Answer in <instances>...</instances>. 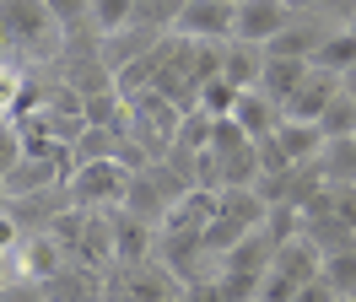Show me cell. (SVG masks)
Here are the masks:
<instances>
[{"label": "cell", "mask_w": 356, "mask_h": 302, "mask_svg": "<svg viewBox=\"0 0 356 302\" xmlns=\"http://www.w3.org/2000/svg\"><path fill=\"white\" fill-rule=\"evenodd\" d=\"M0 33L22 60H38V54L54 60L60 43H65V27L54 22V11L44 0H0Z\"/></svg>", "instance_id": "obj_1"}, {"label": "cell", "mask_w": 356, "mask_h": 302, "mask_svg": "<svg viewBox=\"0 0 356 302\" xmlns=\"http://www.w3.org/2000/svg\"><path fill=\"white\" fill-rule=\"evenodd\" d=\"M270 221V205L259 200L254 189H222V205L211 216V227H205V248L216 254V270H222V254H232L248 232H259Z\"/></svg>", "instance_id": "obj_2"}, {"label": "cell", "mask_w": 356, "mask_h": 302, "mask_svg": "<svg viewBox=\"0 0 356 302\" xmlns=\"http://www.w3.org/2000/svg\"><path fill=\"white\" fill-rule=\"evenodd\" d=\"M130 178L135 173L113 157V162H87V168L70 173V200L81 205V211H119L124 205V194H130Z\"/></svg>", "instance_id": "obj_3"}, {"label": "cell", "mask_w": 356, "mask_h": 302, "mask_svg": "<svg viewBox=\"0 0 356 302\" xmlns=\"http://www.w3.org/2000/svg\"><path fill=\"white\" fill-rule=\"evenodd\" d=\"M297 11L291 0H238V22H232V43H254V49H270V43L286 33Z\"/></svg>", "instance_id": "obj_4"}, {"label": "cell", "mask_w": 356, "mask_h": 302, "mask_svg": "<svg viewBox=\"0 0 356 302\" xmlns=\"http://www.w3.org/2000/svg\"><path fill=\"white\" fill-rule=\"evenodd\" d=\"M232 22H238V6H222V0H189L184 17H178V27H173V38L232 43Z\"/></svg>", "instance_id": "obj_5"}, {"label": "cell", "mask_w": 356, "mask_h": 302, "mask_svg": "<svg viewBox=\"0 0 356 302\" xmlns=\"http://www.w3.org/2000/svg\"><path fill=\"white\" fill-rule=\"evenodd\" d=\"M340 86H346V76H330V70H318V65H313L308 81L297 86V97L281 108V119H297V125H318V119H324V108L340 97Z\"/></svg>", "instance_id": "obj_6"}, {"label": "cell", "mask_w": 356, "mask_h": 302, "mask_svg": "<svg viewBox=\"0 0 356 302\" xmlns=\"http://www.w3.org/2000/svg\"><path fill=\"white\" fill-rule=\"evenodd\" d=\"M11 270L27 276V280H54V276H65V270H70V254L49 232H27L22 248H17V259H11Z\"/></svg>", "instance_id": "obj_7"}, {"label": "cell", "mask_w": 356, "mask_h": 302, "mask_svg": "<svg viewBox=\"0 0 356 302\" xmlns=\"http://www.w3.org/2000/svg\"><path fill=\"white\" fill-rule=\"evenodd\" d=\"M330 33H334V22H324V17H302V11H297V22H291L286 33L270 43L265 54H270V60H308V65H313V54L330 43Z\"/></svg>", "instance_id": "obj_8"}, {"label": "cell", "mask_w": 356, "mask_h": 302, "mask_svg": "<svg viewBox=\"0 0 356 302\" xmlns=\"http://www.w3.org/2000/svg\"><path fill=\"white\" fill-rule=\"evenodd\" d=\"M119 280H124V286H130L140 302H184V292H189V286H184V280H178L156 254L146 259V264H130V270H119Z\"/></svg>", "instance_id": "obj_9"}, {"label": "cell", "mask_w": 356, "mask_h": 302, "mask_svg": "<svg viewBox=\"0 0 356 302\" xmlns=\"http://www.w3.org/2000/svg\"><path fill=\"white\" fill-rule=\"evenodd\" d=\"M308 70H313L308 60H270V54H265V76H259V92H265L275 108H286L291 97H297V86L308 81Z\"/></svg>", "instance_id": "obj_10"}, {"label": "cell", "mask_w": 356, "mask_h": 302, "mask_svg": "<svg viewBox=\"0 0 356 302\" xmlns=\"http://www.w3.org/2000/svg\"><path fill=\"white\" fill-rule=\"evenodd\" d=\"M232 119L248 129V141H265V135H275V129H281V108L270 103L259 86H248V92H238V108H232Z\"/></svg>", "instance_id": "obj_11"}, {"label": "cell", "mask_w": 356, "mask_h": 302, "mask_svg": "<svg viewBox=\"0 0 356 302\" xmlns=\"http://www.w3.org/2000/svg\"><path fill=\"white\" fill-rule=\"evenodd\" d=\"M318 178L330 184V189H356V135H346V141H324V151H318Z\"/></svg>", "instance_id": "obj_12"}, {"label": "cell", "mask_w": 356, "mask_h": 302, "mask_svg": "<svg viewBox=\"0 0 356 302\" xmlns=\"http://www.w3.org/2000/svg\"><path fill=\"white\" fill-rule=\"evenodd\" d=\"M275 141H281V151H286L297 168H308V162H318V151H324V129L318 125H297V119H281Z\"/></svg>", "instance_id": "obj_13"}, {"label": "cell", "mask_w": 356, "mask_h": 302, "mask_svg": "<svg viewBox=\"0 0 356 302\" xmlns=\"http://www.w3.org/2000/svg\"><path fill=\"white\" fill-rule=\"evenodd\" d=\"M222 76H227L232 86H238V92L259 86V76H265V49H254V43H227Z\"/></svg>", "instance_id": "obj_14"}, {"label": "cell", "mask_w": 356, "mask_h": 302, "mask_svg": "<svg viewBox=\"0 0 356 302\" xmlns=\"http://www.w3.org/2000/svg\"><path fill=\"white\" fill-rule=\"evenodd\" d=\"M313 65H318V70H330V76H351V70H356V33H351V22H346V27H334L330 43L313 54Z\"/></svg>", "instance_id": "obj_15"}, {"label": "cell", "mask_w": 356, "mask_h": 302, "mask_svg": "<svg viewBox=\"0 0 356 302\" xmlns=\"http://www.w3.org/2000/svg\"><path fill=\"white\" fill-rule=\"evenodd\" d=\"M97 38H113V33H124L135 27V0H92V22H87Z\"/></svg>", "instance_id": "obj_16"}, {"label": "cell", "mask_w": 356, "mask_h": 302, "mask_svg": "<svg viewBox=\"0 0 356 302\" xmlns=\"http://www.w3.org/2000/svg\"><path fill=\"white\" fill-rule=\"evenodd\" d=\"M318 276L334 286V297H356V243H351V248L324 254V270H318Z\"/></svg>", "instance_id": "obj_17"}, {"label": "cell", "mask_w": 356, "mask_h": 302, "mask_svg": "<svg viewBox=\"0 0 356 302\" xmlns=\"http://www.w3.org/2000/svg\"><path fill=\"white\" fill-rule=\"evenodd\" d=\"M318 129H324V141H346V135H356V97L346 92V86H340V97L324 108Z\"/></svg>", "instance_id": "obj_18"}, {"label": "cell", "mask_w": 356, "mask_h": 302, "mask_svg": "<svg viewBox=\"0 0 356 302\" xmlns=\"http://www.w3.org/2000/svg\"><path fill=\"white\" fill-rule=\"evenodd\" d=\"M200 113H211V119H232V108H238V86L227 81V76H216V81L200 86Z\"/></svg>", "instance_id": "obj_19"}, {"label": "cell", "mask_w": 356, "mask_h": 302, "mask_svg": "<svg viewBox=\"0 0 356 302\" xmlns=\"http://www.w3.org/2000/svg\"><path fill=\"white\" fill-rule=\"evenodd\" d=\"M22 157H27V141H22V129H17L11 119H6V125H0V178H6V173L17 168Z\"/></svg>", "instance_id": "obj_20"}, {"label": "cell", "mask_w": 356, "mask_h": 302, "mask_svg": "<svg viewBox=\"0 0 356 302\" xmlns=\"http://www.w3.org/2000/svg\"><path fill=\"white\" fill-rule=\"evenodd\" d=\"M49 11H54V22L65 27V33H76L81 22H92V0H44Z\"/></svg>", "instance_id": "obj_21"}, {"label": "cell", "mask_w": 356, "mask_h": 302, "mask_svg": "<svg viewBox=\"0 0 356 302\" xmlns=\"http://www.w3.org/2000/svg\"><path fill=\"white\" fill-rule=\"evenodd\" d=\"M0 302H49V292H44V280L11 276V280H6V292H0Z\"/></svg>", "instance_id": "obj_22"}, {"label": "cell", "mask_w": 356, "mask_h": 302, "mask_svg": "<svg viewBox=\"0 0 356 302\" xmlns=\"http://www.w3.org/2000/svg\"><path fill=\"white\" fill-rule=\"evenodd\" d=\"M22 227H17V216H11V205H6V211H0V264H11V259H17V248H22Z\"/></svg>", "instance_id": "obj_23"}, {"label": "cell", "mask_w": 356, "mask_h": 302, "mask_svg": "<svg viewBox=\"0 0 356 302\" xmlns=\"http://www.w3.org/2000/svg\"><path fill=\"white\" fill-rule=\"evenodd\" d=\"M291 302H340V297H334V286H330V280L318 276V280H308V286H302V292H297Z\"/></svg>", "instance_id": "obj_24"}, {"label": "cell", "mask_w": 356, "mask_h": 302, "mask_svg": "<svg viewBox=\"0 0 356 302\" xmlns=\"http://www.w3.org/2000/svg\"><path fill=\"white\" fill-rule=\"evenodd\" d=\"M103 302H140V297H135L130 286H124V280L113 276V280H108V286H103Z\"/></svg>", "instance_id": "obj_25"}, {"label": "cell", "mask_w": 356, "mask_h": 302, "mask_svg": "<svg viewBox=\"0 0 356 302\" xmlns=\"http://www.w3.org/2000/svg\"><path fill=\"white\" fill-rule=\"evenodd\" d=\"M6 54H11V43H6V33H0V70H11V65H6Z\"/></svg>", "instance_id": "obj_26"}, {"label": "cell", "mask_w": 356, "mask_h": 302, "mask_svg": "<svg viewBox=\"0 0 356 302\" xmlns=\"http://www.w3.org/2000/svg\"><path fill=\"white\" fill-rule=\"evenodd\" d=\"M6 205H11V194H6V178H0V211H6Z\"/></svg>", "instance_id": "obj_27"}, {"label": "cell", "mask_w": 356, "mask_h": 302, "mask_svg": "<svg viewBox=\"0 0 356 302\" xmlns=\"http://www.w3.org/2000/svg\"><path fill=\"white\" fill-rule=\"evenodd\" d=\"M346 92H351V97H356V70H351V76H346Z\"/></svg>", "instance_id": "obj_28"}, {"label": "cell", "mask_w": 356, "mask_h": 302, "mask_svg": "<svg viewBox=\"0 0 356 302\" xmlns=\"http://www.w3.org/2000/svg\"><path fill=\"white\" fill-rule=\"evenodd\" d=\"M6 280H11V276H6V264H0V292H6Z\"/></svg>", "instance_id": "obj_29"}, {"label": "cell", "mask_w": 356, "mask_h": 302, "mask_svg": "<svg viewBox=\"0 0 356 302\" xmlns=\"http://www.w3.org/2000/svg\"><path fill=\"white\" fill-rule=\"evenodd\" d=\"M0 125H6V108H0Z\"/></svg>", "instance_id": "obj_30"}, {"label": "cell", "mask_w": 356, "mask_h": 302, "mask_svg": "<svg viewBox=\"0 0 356 302\" xmlns=\"http://www.w3.org/2000/svg\"><path fill=\"white\" fill-rule=\"evenodd\" d=\"M222 6H238V0H222Z\"/></svg>", "instance_id": "obj_31"}, {"label": "cell", "mask_w": 356, "mask_h": 302, "mask_svg": "<svg viewBox=\"0 0 356 302\" xmlns=\"http://www.w3.org/2000/svg\"><path fill=\"white\" fill-rule=\"evenodd\" d=\"M340 302H356V297H340Z\"/></svg>", "instance_id": "obj_32"}, {"label": "cell", "mask_w": 356, "mask_h": 302, "mask_svg": "<svg viewBox=\"0 0 356 302\" xmlns=\"http://www.w3.org/2000/svg\"><path fill=\"white\" fill-rule=\"evenodd\" d=\"M135 6H140V0H135Z\"/></svg>", "instance_id": "obj_33"}, {"label": "cell", "mask_w": 356, "mask_h": 302, "mask_svg": "<svg viewBox=\"0 0 356 302\" xmlns=\"http://www.w3.org/2000/svg\"><path fill=\"white\" fill-rule=\"evenodd\" d=\"M184 302H189V297H184Z\"/></svg>", "instance_id": "obj_34"}]
</instances>
